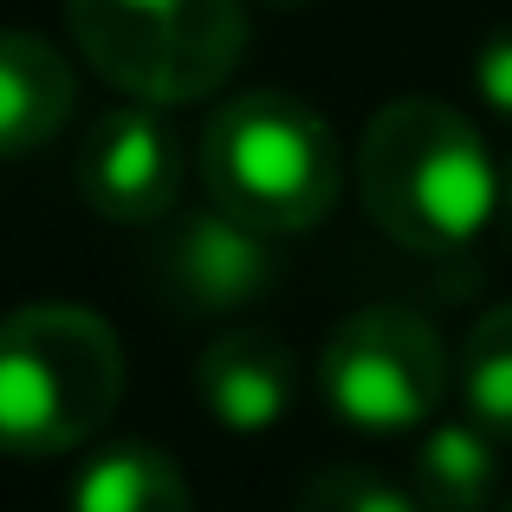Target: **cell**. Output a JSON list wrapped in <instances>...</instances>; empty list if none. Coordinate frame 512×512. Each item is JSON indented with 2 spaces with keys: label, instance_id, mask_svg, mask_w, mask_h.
<instances>
[{
  "label": "cell",
  "instance_id": "obj_1",
  "mask_svg": "<svg viewBox=\"0 0 512 512\" xmlns=\"http://www.w3.org/2000/svg\"><path fill=\"white\" fill-rule=\"evenodd\" d=\"M357 188L370 221L409 253L474 247L506 201V175L493 169L467 111L441 98H389L370 117L357 150Z\"/></svg>",
  "mask_w": 512,
  "mask_h": 512
},
{
  "label": "cell",
  "instance_id": "obj_2",
  "mask_svg": "<svg viewBox=\"0 0 512 512\" xmlns=\"http://www.w3.org/2000/svg\"><path fill=\"white\" fill-rule=\"evenodd\" d=\"M201 188L260 234H312L344 195V143L292 91H240L201 124Z\"/></svg>",
  "mask_w": 512,
  "mask_h": 512
},
{
  "label": "cell",
  "instance_id": "obj_3",
  "mask_svg": "<svg viewBox=\"0 0 512 512\" xmlns=\"http://www.w3.org/2000/svg\"><path fill=\"white\" fill-rule=\"evenodd\" d=\"M124 402V344L91 305L39 299L0 331V435L20 461H52L98 435Z\"/></svg>",
  "mask_w": 512,
  "mask_h": 512
},
{
  "label": "cell",
  "instance_id": "obj_4",
  "mask_svg": "<svg viewBox=\"0 0 512 512\" xmlns=\"http://www.w3.org/2000/svg\"><path fill=\"white\" fill-rule=\"evenodd\" d=\"M72 46L130 104H201L240 72V0H65Z\"/></svg>",
  "mask_w": 512,
  "mask_h": 512
},
{
  "label": "cell",
  "instance_id": "obj_5",
  "mask_svg": "<svg viewBox=\"0 0 512 512\" xmlns=\"http://www.w3.org/2000/svg\"><path fill=\"white\" fill-rule=\"evenodd\" d=\"M448 344L409 305H363L325 338L318 396L357 435H415L448 402Z\"/></svg>",
  "mask_w": 512,
  "mask_h": 512
},
{
  "label": "cell",
  "instance_id": "obj_6",
  "mask_svg": "<svg viewBox=\"0 0 512 512\" xmlns=\"http://www.w3.org/2000/svg\"><path fill=\"white\" fill-rule=\"evenodd\" d=\"M150 273L175 312L234 318L279 286V253H273V234H260L253 221L208 201V208H175L163 221Z\"/></svg>",
  "mask_w": 512,
  "mask_h": 512
},
{
  "label": "cell",
  "instance_id": "obj_7",
  "mask_svg": "<svg viewBox=\"0 0 512 512\" xmlns=\"http://www.w3.org/2000/svg\"><path fill=\"white\" fill-rule=\"evenodd\" d=\"M72 182L85 195L91 214L117 227H163L182 208V182H188V156L182 137L163 117V104H117L78 143Z\"/></svg>",
  "mask_w": 512,
  "mask_h": 512
},
{
  "label": "cell",
  "instance_id": "obj_8",
  "mask_svg": "<svg viewBox=\"0 0 512 512\" xmlns=\"http://www.w3.org/2000/svg\"><path fill=\"white\" fill-rule=\"evenodd\" d=\"M195 396L227 435H266L299 402V357L266 325H227L195 357Z\"/></svg>",
  "mask_w": 512,
  "mask_h": 512
},
{
  "label": "cell",
  "instance_id": "obj_9",
  "mask_svg": "<svg viewBox=\"0 0 512 512\" xmlns=\"http://www.w3.org/2000/svg\"><path fill=\"white\" fill-rule=\"evenodd\" d=\"M78 111V78L39 33H7L0 39V150L33 156L52 143Z\"/></svg>",
  "mask_w": 512,
  "mask_h": 512
},
{
  "label": "cell",
  "instance_id": "obj_10",
  "mask_svg": "<svg viewBox=\"0 0 512 512\" xmlns=\"http://www.w3.org/2000/svg\"><path fill=\"white\" fill-rule=\"evenodd\" d=\"M409 487L428 512H480L500 487V448L480 422H428L409 461Z\"/></svg>",
  "mask_w": 512,
  "mask_h": 512
},
{
  "label": "cell",
  "instance_id": "obj_11",
  "mask_svg": "<svg viewBox=\"0 0 512 512\" xmlns=\"http://www.w3.org/2000/svg\"><path fill=\"white\" fill-rule=\"evenodd\" d=\"M72 512H195L175 454L150 441H111L78 467Z\"/></svg>",
  "mask_w": 512,
  "mask_h": 512
},
{
  "label": "cell",
  "instance_id": "obj_12",
  "mask_svg": "<svg viewBox=\"0 0 512 512\" xmlns=\"http://www.w3.org/2000/svg\"><path fill=\"white\" fill-rule=\"evenodd\" d=\"M454 389H461L467 422H480L493 441H512V305L474 318L454 363Z\"/></svg>",
  "mask_w": 512,
  "mask_h": 512
},
{
  "label": "cell",
  "instance_id": "obj_13",
  "mask_svg": "<svg viewBox=\"0 0 512 512\" xmlns=\"http://www.w3.org/2000/svg\"><path fill=\"white\" fill-rule=\"evenodd\" d=\"M292 512H428V506L415 500V487L402 493L396 480L370 474V467H325L299 487Z\"/></svg>",
  "mask_w": 512,
  "mask_h": 512
},
{
  "label": "cell",
  "instance_id": "obj_14",
  "mask_svg": "<svg viewBox=\"0 0 512 512\" xmlns=\"http://www.w3.org/2000/svg\"><path fill=\"white\" fill-rule=\"evenodd\" d=\"M474 91H480V104H487L500 124H512V26L493 33L487 46L474 52Z\"/></svg>",
  "mask_w": 512,
  "mask_h": 512
},
{
  "label": "cell",
  "instance_id": "obj_15",
  "mask_svg": "<svg viewBox=\"0 0 512 512\" xmlns=\"http://www.w3.org/2000/svg\"><path fill=\"white\" fill-rule=\"evenodd\" d=\"M500 214H506V227H512V169H506V201H500Z\"/></svg>",
  "mask_w": 512,
  "mask_h": 512
},
{
  "label": "cell",
  "instance_id": "obj_16",
  "mask_svg": "<svg viewBox=\"0 0 512 512\" xmlns=\"http://www.w3.org/2000/svg\"><path fill=\"white\" fill-rule=\"evenodd\" d=\"M266 7H305V0H266Z\"/></svg>",
  "mask_w": 512,
  "mask_h": 512
},
{
  "label": "cell",
  "instance_id": "obj_17",
  "mask_svg": "<svg viewBox=\"0 0 512 512\" xmlns=\"http://www.w3.org/2000/svg\"><path fill=\"white\" fill-rule=\"evenodd\" d=\"M506 512H512V506H506Z\"/></svg>",
  "mask_w": 512,
  "mask_h": 512
}]
</instances>
